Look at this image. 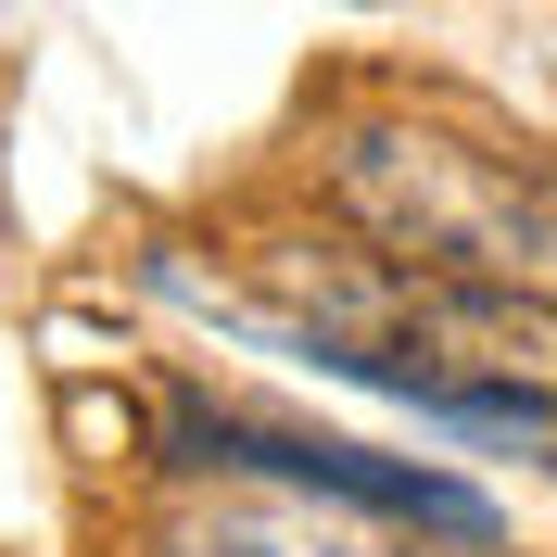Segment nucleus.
<instances>
[{"instance_id": "obj_1", "label": "nucleus", "mask_w": 557, "mask_h": 557, "mask_svg": "<svg viewBox=\"0 0 557 557\" xmlns=\"http://www.w3.org/2000/svg\"><path fill=\"white\" fill-rule=\"evenodd\" d=\"M253 292L317 343V368L393 381L469 431H557V305L507 278L418 267L393 242H253Z\"/></svg>"}, {"instance_id": "obj_2", "label": "nucleus", "mask_w": 557, "mask_h": 557, "mask_svg": "<svg viewBox=\"0 0 557 557\" xmlns=\"http://www.w3.org/2000/svg\"><path fill=\"white\" fill-rule=\"evenodd\" d=\"M393 520H406V507H355V520H330L317 482H278V494H253V507L190 520L177 557H431L418 532H393Z\"/></svg>"}]
</instances>
